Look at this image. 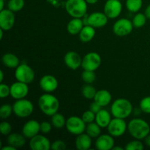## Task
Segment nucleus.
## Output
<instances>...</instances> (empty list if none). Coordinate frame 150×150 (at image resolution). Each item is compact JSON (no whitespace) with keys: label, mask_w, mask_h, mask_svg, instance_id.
<instances>
[{"label":"nucleus","mask_w":150,"mask_h":150,"mask_svg":"<svg viewBox=\"0 0 150 150\" xmlns=\"http://www.w3.org/2000/svg\"><path fill=\"white\" fill-rule=\"evenodd\" d=\"M127 130L135 139L142 140L150 133V126L143 119L135 118L129 122Z\"/></svg>","instance_id":"f257e3e1"},{"label":"nucleus","mask_w":150,"mask_h":150,"mask_svg":"<svg viewBox=\"0 0 150 150\" xmlns=\"http://www.w3.org/2000/svg\"><path fill=\"white\" fill-rule=\"evenodd\" d=\"M38 106L44 114L51 117L58 112L59 101L58 98L52 94L45 92L38 99Z\"/></svg>","instance_id":"f03ea898"},{"label":"nucleus","mask_w":150,"mask_h":150,"mask_svg":"<svg viewBox=\"0 0 150 150\" xmlns=\"http://www.w3.org/2000/svg\"><path fill=\"white\" fill-rule=\"evenodd\" d=\"M133 112V105L125 98H119L111 104V113L116 118L126 119Z\"/></svg>","instance_id":"7ed1b4c3"},{"label":"nucleus","mask_w":150,"mask_h":150,"mask_svg":"<svg viewBox=\"0 0 150 150\" xmlns=\"http://www.w3.org/2000/svg\"><path fill=\"white\" fill-rule=\"evenodd\" d=\"M88 4L85 0H67L65 10L72 18H83L87 13Z\"/></svg>","instance_id":"20e7f679"},{"label":"nucleus","mask_w":150,"mask_h":150,"mask_svg":"<svg viewBox=\"0 0 150 150\" xmlns=\"http://www.w3.org/2000/svg\"><path fill=\"white\" fill-rule=\"evenodd\" d=\"M13 113L19 118L29 117L33 113L34 105L30 100L27 99L16 100L13 105Z\"/></svg>","instance_id":"39448f33"},{"label":"nucleus","mask_w":150,"mask_h":150,"mask_svg":"<svg viewBox=\"0 0 150 150\" xmlns=\"http://www.w3.org/2000/svg\"><path fill=\"white\" fill-rule=\"evenodd\" d=\"M15 78L18 81L23 82L27 84L32 83L35 78V73L33 69L26 63L21 64L15 70Z\"/></svg>","instance_id":"423d86ee"},{"label":"nucleus","mask_w":150,"mask_h":150,"mask_svg":"<svg viewBox=\"0 0 150 150\" xmlns=\"http://www.w3.org/2000/svg\"><path fill=\"white\" fill-rule=\"evenodd\" d=\"M66 129L70 134L78 136L84 133L86 130V124L81 117L71 116L66 121Z\"/></svg>","instance_id":"0eeeda50"},{"label":"nucleus","mask_w":150,"mask_h":150,"mask_svg":"<svg viewBox=\"0 0 150 150\" xmlns=\"http://www.w3.org/2000/svg\"><path fill=\"white\" fill-rule=\"evenodd\" d=\"M84 25H90L95 28H102L108 23V18L101 12H95L89 15H86L83 18Z\"/></svg>","instance_id":"6e6552de"},{"label":"nucleus","mask_w":150,"mask_h":150,"mask_svg":"<svg viewBox=\"0 0 150 150\" xmlns=\"http://www.w3.org/2000/svg\"><path fill=\"white\" fill-rule=\"evenodd\" d=\"M101 57L96 52H89L82 59L81 67L85 70L95 71L101 64Z\"/></svg>","instance_id":"1a4fd4ad"},{"label":"nucleus","mask_w":150,"mask_h":150,"mask_svg":"<svg viewBox=\"0 0 150 150\" xmlns=\"http://www.w3.org/2000/svg\"><path fill=\"white\" fill-rule=\"evenodd\" d=\"M107 129L108 133L113 137H120L123 136L127 130V125L124 119L114 117L110 122Z\"/></svg>","instance_id":"9d476101"},{"label":"nucleus","mask_w":150,"mask_h":150,"mask_svg":"<svg viewBox=\"0 0 150 150\" xmlns=\"http://www.w3.org/2000/svg\"><path fill=\"white\" fill-rule=\"evenodd\" d=\"M133 27L134 26L131 21L127 18H120L114 23L113 32L117 36H127L131 33Z\"/></svg>","instance_id":"9b49d317"},{"label":"nucleus","mask_w":150,"mask_h":150,"mask_svg":"<svg viewBox=\"0 0 150 150\" xmlns=\"http://www.w3.org/2000/svg\"><path fill=\"white\" fill-rule=\"evenodd\" d=\"M122 10V4L120 0H106L103 12L108 18L114 19L120 16Z\"/></svg>","instance_id":"f8f14e48"},{"label":"nucleus","mask_w":150,"mask_h":150,"mask_svg":"<svg viewBox=\"0 0 150 150\" xmlns=\"http://www.w3.org/2000/svg\"><path fill=\"white\" fill-rule=\"evenodd\" d=\"M15 21L14 12L8 8L0 11V28L4 31L10 30L14 26Z\"/></svg>","instance_id":"ddd939ff"},{"label":"nucleus","mask_w":150,"mask_h":150,"mask_svg":"<svg viewBox=\"0 0 150 150\" xmlns=\"http://www.w3.org/2000/svg\"><path fill=\"white\" fill-rule=\"evenodd\" d=\"M29 90L27 83L17 81L10 86V96L16 100L23 99L27 96Z\"/></svg>","instance_id":"4468645a"},{"label":"nucleus","mask_w":150,"mask_h":150,"mask_svg":"<svg viewBox=\"0 0 150 150\" xmlns=\"http://www.w3.org/2000/svg\"><path fill=\"white\" fill-rule=\"evenodd\" d=\"M40 87L42 91L47 93H51L58 88V80L52 75H45L39 81Z\"/></svg>","instance_id":"2eb2a0df"},{"label":"nucleus","mask_w":150,"mask_h":150,"mask_svg":"<svg viewBox=\"0 0 150 150\" xmlns=\"http://www.w3.org/2000/svg\"><path fill=\"white\" fill-rule=\"evenodd\" d=\"M51 143L43 135L38 134L29 141V147L32 150H49Z\"/></svg>","instance_id":"dca6fc26"},{"label":"nucleus","mask_w":150,"mask_h":150,"mask_svg":"<svg viewBox=\"0 0 150 150\" xmlns=\"http://www.w3.org/2000/svg\"><path fill=\"white\" fill-rule=\"evenodd\" d=\"M39 133H40V123L35 120L26 122L21 129V133L26 139H32Z\"/></svg>","instance_id":"f3484780"},{"label":"nucleus","mask_w":150,"mask_h":150,"mask_svg":"<svg viewBox=\"0 0 150 150\" xmlns=\"http://www.w3.org/2000/svg\"><path fill=\"white\" fill-rule=\"evenodd\" d=\"M64 64L70 70H76L81 67L82 58L76 51H68L64 57Z\"/></svg>","instance_id":"a211bd4d"},{"label":"nucleus","mask_w":150,"mask_h":150,"mask_svg":"<svg viewBox=\"0 0 150 150\" xmlns=\"http://www.w3.org/2000/svg\"><path fill=\"white\" fill-rule=\"evenodd\" d=\"M114 137L111 135H100L95 141V148L98 150H111L115 145Z\"/></svg>","instance_id":"6ab92c4d"},{"label":"nucleus","mask_w":150,"mask_h":150,"mask_svg":"<svg viewBox=\"0 0 150 150\" xmlns=\"http://www.w3.org/2000/svg\"><path fill=\"white\" fill-rule=\"evenodd\" d=\"M92 138L86 133L78 135L76 139L75 144L76 149L79 150H88L92 146Z\"/></svg>","instance_id":"aec40b11"},{"label":"nucleus","mask_w":150,"mask_h":150,"mask_svg":"<svg viewBox=\"0 0 150 150\" xmlns=\"http://www.w3.org/2000/svg\"><path fill=\"white\" fill-rule=\"evenodd\" d=\"M111 99H112L111 94L106 89H100V90L97 91L95 98H94V100L102 107L109 105L111 102Z\"/></svg>","instance_id":"412c9836"},{"label":"nucleus","mask_w":150,"mask_h":150,"mask_svg":"<svg viewBox=\"0 0 150 150\" xmlns=\"http://www.w3.org/2000/svg\"><path fill=\"white\" fill-rule=\"evenodd\" d=\"M111 113L105 109H101L98 111L95 116V122L101 127V128H105L108 127L110 122L112 120L111 119Z\"/></svg>","instance_id":"4be33fe9"},{"label":"nucleus","mask_w":150,"mask_h":150,"mask_svg":"<svg viewBox=\"0 0 150 150\" xmlns=\"http://www.w3.org/2000/svg\"><path fill=\"white\" fill-rule=\"evenodd\" d=\"M84 26L83 19L79 18H73L68 22L67 26V30L69 34L72 35H79L83 27Z\"/></svg>","instance_id":"5701e85b"},{"label":"nucleus","mask_w":150,"mask_h":150,"mask_svg":"<svg viewBox=\"0 0 150 150\" xmlns=\"http://www.w3.org/2000/svg\"><path fill=\"white\" fill-rule=\"evenodd\" d=\"M26 138L23 134L17 133H11L7 136V144L14 146L16 149L23 146L26 144Z\"/></svg>","instance_id":"b1692460"},{"label":"nucleus","mask_w":150,"mask_h":150,"mask_svg":"<svg viewBox=\"0 0 150 150\" xmlns=\"http://www.w3.org/2000/svg\"><path fill=\"white\" fill-rule=\"evenodd\" d=\"M79 39L83 42H90L95 36V28L90 25H84L79 34Z\"/></svg>","instance_id":"393cba45"},{"label":"nucleus","mask_w":150,"mask_h":150,"mask_svg":"<svg viewBox=\"0 0 150 150\" xmlns=\"http://www.w3.org/2000/svg\"><path fill=\"white\" fill-rule=\"evenodd\" d=\"M3 64L9 68H16L20 64V60L18 57L11 53L4 54L1 57Z\"/></svg>","instance_id":"a878e982"},{"label":"nucleus","mask_w":150,"mask_h":150,"mask_svg":"<svg viewBox=\"0 0 150 150\" xmlns=\"http://www.w3.org/2000/svg\"><path fill=\"white\" fill-rule=\"evenodd\" d=\"M66 121H67V120L65 119V117L60 113L57 112L53 116H51V122L53 127L57 129L63 128L65 126Z\"/></svg>","instance_id":"bb28decb"},{"label":"nucleus","mask_w":150,"mask_h":150,"mask_svg":"<svg viewBox=\"0 0 150 150\" xmlns=\"http://www.w3.org/2000/svg\"><path fill=\"white\" fill-rule=\"evenodd\" d=\"M85 132L92 139H97L101 133V127L95 122H93L86 124Z\"/></svg>","instance_id":"cd10ccee"},{"label":"nucleus","mask_w":150,"mask_h":150,"mask_svg":"<svg viewBox=\"0 0 150 150\" xmlns=\"http://www.w3.org/2000/svg\"><path fill=\"white\" fill-rule=\"evenodd\" d=\"M126 8L131 13H137L143 5L142 0H126Z\"/></svg>","instance_id":"c85d7f7f"},{"label":"nucleus","mask_w":150,"mask_h":150,"mask_svg":"<svg viewBox=\"0 0 150 150\" xmlns=\"http://www.w3.org/2000/svg\"><path fill=\"white\" fill-rule=\"evenodd\" d=\"M97 91L95 88L92 84L89 83H86L84 86L82 87L81 93L83 96L87 100H94Z\"/></svg>","instance_id":"c756f323"},{"label":"nucleus","mask_w":150,"mask_h":150,"mask_svg":"<svg viewBox=\"0 0 150 150\" xmlns=\"http://www.w3.org/2000/svg\"><path fill=\"white\" fill-rule=\"evenodd\" d=\"M24 5V0H9L7 2V8L14 13L21 11Z\"/></svg>","instance_id":"7c9ffc66"},{"label":"nucleus","mask_w":150,"mask_h":150,"mask_svg":"<svg viewBox=\"0 0 150 150\" xmlns=\"http://www.w3.org/2000/svg\"><path fill=\"white\" fill-rule=\"evenodd\" d=\"M146 19H147V18L145 16L144 13H137V14L133 17V21H132L133 26L136 28H138V29H139V28L143 27V26L146 24Z\"/></svg>","instance_id":"2f4dec72"},{"label":"nucleus","mask_w":150,"mask_h":150,"mask_svg":"<svg viewBox=\"0 0 150 150\" xmlns=\"http://www.w3.org/2000/svg\"><path fill=\"white\" fill-rule=\"evenodd\" d=\"M81 79L84 83L92 84L96 80V75L95 71L83 70V73H81Z\"/></svg>","instance_id":"473e14b6"},{"label":"nucleus","mask_w":150,"mask_h":150,"mask_svg":"<svg viewBox=\"0 0 150 150\" xmlns=\"http://www.w3.org/2000/svg\"><path fill=\"white\" fill-rule=\"evenodd\" d=\"M12 113H13V105L10 104L6 103L0 107V117L3 120L7 119L11 116Z\"/></svg>","instance_id":"72a5a7b5"},{"label":"nucleus","mask_w":150,"mask_h":150,"mask_svg":"<svg viewBox=\"0 0 150 150\" xmlns=\"http://www.w3.org/2000/svg\"><path fill=\"white\" fill-rule=\"evenodd\" d=\"M125 149L126 150H143L144 149V146L141 140L135 139V140L128 142L126 144Z\"/></svg>","instance_id":"f704fd0d"},{"label":"nucleus","mask_w":150,"mask_h":150,"mask_svg":"<svg viewBox=\"0 0 150 150\" xmlns=\"http://www.w3.org/2000/svg\"><path fill=\"white\" fill-rule=\"evenodd\" d=\"M95 116H96V114L89 109L83 113L81 118L86 124H89L95 121Z\"/></svg>","instance_id":"c9c22d12"},{"label":"nucleus","mask_w":150,"mask_h":150,"mask_svg":"<svg viewBox=\"0 0 150 150\" xmlns=\"http://www.w3.org/2000/svg\"><path fill=\"white\" fill-rule=\"evenodd\" d=\"M139 106H140V109L143 112L146 114H150V96L144 98L141 100Z\"/></svg>","instance_id":"e433bc0d"},{"label":"nucleus","mask_w":150,"mask_h":150,"mask_svg":"<svg viewBox=\"0 0 150 150\" xmlns=\"http://www.w3.org/2000/svg\"><path fill=\"white\" fill-rule=\"evenodd\" d=\"M0 132L3 136H9L12 133V125L7 122H2L0 124Z\"/></svg>","instance_id":"4c0bfd02"},{"label":"nucleus","mask_w":150,"mask_h":150,"mask_svg":"<svg viewBox=\"0 0 150 150\" xmlns=\"http://www.w3.org/2000/svg\"><path fill=\"white\" fill-rule=\"evenodd\" d=\"M10 95V86L6 83H0V98H5Z\"/></svg>","instance_id":"58836bf2"},{"label":"nucleus","mask_w":150,"mask_h":150,"mask_svg":"<svg viewBox=\"0 0 150 150\" xmlns=\"http://www.w3.org/2000/svg\"><path fill=\"white\" fill-rule=\"evenodd\" d=\"M52 124L47 121H43L40 123V133L42 134H48L52 130Z\"/></svg>","instance_id":"ea45409f"},{"label":"nucleus","mask_w":150,"mask_h":150,"mask_svg":"<svg viewBox=\"0 0 150 150\" xmlns=\"http://www.w3.org/2000/svg\"><path fill=\"white\" fill-rule=\"evenodd\" d=\"M65 142L62 140H56L51 144V149L53 150H64L66 149Z\"/></svg>","instance_id":"a19ab883"},{"label":"nucleus","mask_w":150,"mask_h":150,"mask_svg":"<svg viewBox=\"0 0 150 150\" xmlns=\"http://www.w3.org/2000/svg\"><path fill=\"white\" fill-rule=\"evenodd\" d=\"M102 108L103 107L100 106V105L98 103L95 102V100H94V102H92V103L90 104V106H89V109H90L91 111H93L94 113H95V114H97L98 111H100V110L102 109Z\"/></svg>","instance_id":"79ce46f5"},{"label":"nucleus","mask_w":150,"mask_h":150,"mask_svg":"<svg viewBox=\"0 0 150 150\" xmlns=\"http://www.w3.org/2000/svg\"><path fill=\"white\" fill-rule=\"evenodd\" d=\"M1 150H16V147H14V146H11V145L10 144H7V146H3V147L1 148Z\"/></svg>","instance_id":"37998d69"},{"label":"nucleus","mask_w":150,"mask_h":150,"mask_svg":"<svg viewBox=\"0 0 150 150\" xmlns=\"http://www.w3.org/2000/svg\"><path fill=\"white\" fill-rule=\"evenodd\" d=\"M144 14L145 16H146L147 18L150 19V4H149V5L146 7V10H145V12H144Z\"/></svg>","instance_id":"c03bdc74"},{"label":"nucleus","mask_w":150,"mask_h":150,"mask_svg":"<svg viewBox=\"0 0 150 150\" xmlns=\"http://www.w3.org/2000/svg\"><path fill=\"white\" fill-rule=\"evenodd\" d=\"M144 142H145V144H146V146H149V147H150V133L149 135H148L147 136H146V138H145Z\"/></svg>","instance_id":"a18cd8bd"},{"label":"nucleus","mask_w":150,"mask_h":150,"mask_svg":"<svg viewBox=\"0 0 150 150\" xmlns=\"http://www.w3.org/2000/svg\"><path fill=\"white\" fill-rule=\"evenodd\" d=\"M85 1L89 4H95L96 3H98L99 0H85Z\"/></svg>","instance_id":"49530a36"},{"label":"nucleus","mask_w":150,"mask_h":150,"mask_svg":"<svg viewBox=\"0 0 150 150\" xmlns=\"http://www.w3.org/2000/svg\"><path fill=\"white\" fill-rule=\"evenodd\" d=\"M4 0H0V11L4 10Z\"/></svg>","instance_id":"de8ad7c7"},{"label":"nucleus","mask_w":150,"mask_h":150,"mask_svg":"<svg viewBox=\"0 0 150 150\" xmlns=\"http://www.w3.org/2000/svg\"><path fill=\"white\" fill-rule=\"evenodd\" d=\"M4 81V72L2 70L0 71V82L2 83V81Z\"/></svg>","instance_id":"09e8293b"},{"label":"nucleus","mask_w":150,"mask_h":150,"mask_svg":"<svg viewBox=\"0 0 150 150\" xmlns=\"http://www.w3.org/2000/svg\"><path fill=\"white\" fill-rule=\"evenodd\" d=\"M112 150H123V148L121 147V146H116L114 145V147L112 148Z\"/></svg>","instance_id":"8fccbe9b"},{"label":"nucleus","mask_w":150,"mask_h":150,"mask_svg":"<svg viewBox=\"0 0 150 150\" xmlns=\"http://www.w3.org/2000/svg\"><path fill=\"white\" fill-rule=\"evenodd\" d=\"M3 32H4V30L0 28V39L1 40L3 38Z\"/></svg>","instance_id":"3c124183"},{"label":"nucleus","mask_w":150,"mask_h":150,"mask_svg":"<svg viewBox=\"0 0 150 150\" xmlns=\"http://www.w3.org/2000/svg\"><path fill=\"white\" fill-rule=\"evenodd\" d=\"M120 1H123V0H120Z\"/></svg>","instance_id":"603ef678"}]
</instances>
